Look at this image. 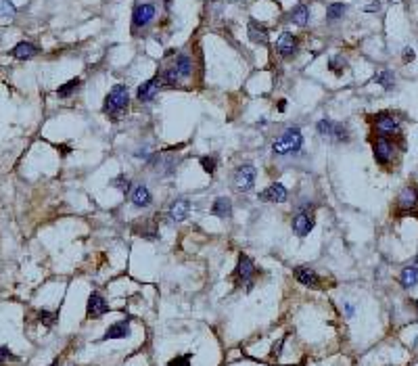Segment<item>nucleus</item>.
Here are the masks:
<instances>
[{
  "label": "nucleus",
  "mask_w": 418,
  "mask_h": 366,
  "mask_svg": "<svg viewBox=\"0 0 418 366\" xmlns=\"http://www.w3.org/2000/svg\"><path fill=\"white\" fill-rule=\"evenodd\" d=\"M172 67H174V72L178 73V77H180V82L188 80V77L192 75V72H195V63H192V59L188 57V54H178Z\"/></svg>",
  "instance_id": "obj_16"
},
{
  "label": "nucleus",
  "mask_w": 418,
  "mask_h": 366,
  "mask_svg": "<svg viewBox=\"0 0 418 366\" xmlns=\"http://www.w3.org/2000/svg\"><path fill=\"white\" fill-rule=\"evenodd\" d=\"M328 67L335 75H343V72L347 69V61L341 57V54H335V57L328 59Z\"/></svg>",
  "instance_id": "obj_29"
},
{
  "label": "nucleus",
  "mask_w": 418,
  "mask_h": 366,
  "mask_svg": "<svg viewBox=\"0 0 418 366\" xmlns=\"http://www.w3.org/2000/svg\"><path fill=\"white\" fill-rule=\"evenodd\" d=\"M255 176H257V172H255L253 163H241L232 174V184L238 193H249L255 186Z\"/></svg>",
  "instance_id": "obj_4"
},
{
  "label": "nucleus",
  "mask_w": 418,
  "mask_h": 366,
  "mask_svg": "<svg viewBox=\"0 0 418 366\" xmlns=\"http://www.w3.org/2000/svg\"><path fill=\"white\" fill-rule=\"evenodd\" d=\"M174 168L176 163L172 159H165V157H155V172L159 176H169L174 174Z\"/></svg>",
  "instance_id": "obj_25"
},
{
  "label": "nucleus",
  "mask_w": 418,
  "mask_h": 366,
  "mask_svg": "<svg viewBox=\"0 0 418 366\" xmlns=\"http://www.w3.org/2000/svg\"><path fill=\"white\" fill-rule=\"evenodd\" d=\"M167 366H190V354L174 358V360H169V364H167Z\"/></svg>",
  "instance_id": "obj_33"
},
{
  "label": "nucleus",
  "mask_w": 418,
  "mask_h": 366,
  "mask_svg": "<svg viewBox=\"0 0 418 366\" xmlns=\"http://www.w3.org/2000/svg\"><path fill=\"white\" fill-rule=\"evenodd\" d=\"M163 86V82H161V77L159 75H155L153 80H149V82H144L140 88H138V92H136V97H138V100L140 103H151V100L155 98V95L159 92V88Z\"/></svg>",
  "instance_id": "obj_11"
},
{
  "label": "nucleus",
  "mask_w": 418,
  "mask_h": 366,
  "mask_svg": "<svg viewBox=\"0 0 418 366\" xmlns=\"http://www.w3.org/2000/svg\"><path fill=\"white\" fill-rule=\"evenodd\" d=\"M190 212V201L188 199H176L167 209V218L172 222H184Z\"/></svg>",
  "instance_id": "obj_13"
},
{
  "label": "nucleus",
  "mask_w": 418,
  "mask_h": 366,
  "mask_svg": "<svg viewBox=\"0 0 418 366\" xmlns=\"http://www.w3.org/2000/svg\"><path fill=\"white\" fill-rule=\"evenodd\" d=\"M314 228V214L312 209H299V212L293 216V232H295L297 237H307L309 232Z\"/></svg>",
  "instance_id": "obj_5"
},
{
  "label": "nucleus",
  "mask_w": 418,
  "mask_h": 366,
  "mask_svg": "<svg viewBox=\"0 0 418 366\" xmlns=\"http://www.w3.org/2000/svg\"><path fill=\"white\" fill-rule=\"evenodd\" d=\"M11 54L15 59H21V61H27V59H34L38 54V46L32 42H19L15 49L11 50Z\"/></svg>",
  "instance_id": "obj_21"
},
{
  "label": "nucleus",
  "mask_w": 418,
  "mask_h": 366,
  "mask_svg": "<svg viewBox=\"0 0 418 366\" xmlns=\"http://www.w3.org/2000/svg\"><path fill=\"white\" fill-rule=\"evenodd\" d=\"M372 151H374V159L376 163H381V166H389V161L393 157V145L387 140L385 136H378L374 140V145H372Z\"/></svg>",
  "instance_id": "obj_7"
},
{
  "label": "nucleus",
  "mask_w": 418,
  "mask_h": 366,
  "mask_svg": "<svg viewBox=\"0 0 418 366\" xmlns=\"http://www.w3.org/2000/svg\"><path fill=\"white\" fill-rule=\"evenodd\" d=\"M2 11H4V13H11V15L15 13V6H13L11 0H2Z\"/></svg>",
  "instance_id": "obj_36"
},
{
  "label": "nucleus",
  "mask_w": 418,
  "mask_h": 366,
  "mask_svg": "<svg viewBox=\"0 0 418 366\" xmlns=\"http://www.w3.org/2000/svg\"><path fill=\"white\" fill-rule=\"evenodd\" d=\"M38 316H40V320H42L46 326H52V324H55V320H57V314H55V312H48V310H42V312L38 314Z\"/></svg>",
  "instance_id": "obj_32"
},
{
  "label": "nucleus",
  "mask_w": 418,
  "mask_h": 366,
  "mask_svg": "<svg viewBox=\"0 0 418 366\" xmlns=\"http://www.w3.org/2000/svg\"><path fill=\"white\" fill-rule=\"evenodd\" d=\"M109 312V303H107L98 293H92L88 297V308H86V314L88 318H100Z\"/></svg>",
  "instance_id": "obj_14"
},
{
  "label": "nucleus",
  "mask_w": 418,
  "mask_h": 366,
  "mask_svg": "<svg viewBox=\"0 0 418 366\" xmlns=\"http://www.w3.org/2000/svg\"><path fill=\"white\" fill-rule=\"evenodd\" d=\"M130 103V90L126 84H115V86L109 90V95L105 97L103 103V113H107L109 118L117 120V115L128 107Z\"/></svg>",
  "instance_id": "obj_2"
},
{
  "label": "nucleus",
  "mask_w": 418,
  "mask_h": 366,
  "mask_svg": "<svg viewBox=\"0 0 418 366\" xmlns=\"http://www.w3.org/2000/svg\"><path fill=\"white\" fill-rule=\"evenodd\" d=\"M289 19L295 23V25L299 27H305L309 19H312V13H309V6L307 4H297V6H293L291 13H289Z\"/></svg>",
  "instance_id": "obj_20"
},
{
  "label": "nucleus",
  "mask_w": 418,
  "mask_h": 366,
  "mask_svg": "<svg viewBox=\"0 0 418 366\" xmlns=\"http://www.w3.org/2000/svg\"><path fill=\"white\" fill-rule=\"evenodd\" d=\"M111 184L115 186V189H119L121 193H128V191H130V178H128V176H123V174H121V176H117V178H113Z\"/></svg>",
  "instance_id": "obj_31"
},
{
  "label": "nucleus",
  "mask_w": 418,
  "mask_h": 366,
  "mask_svg": "<svg viewBox=\"0 0 418 366\" xmlns=\"http://www.w3.org/2000/svg\"><path fill=\"white\" fill-rule=\"evenodd\" d=\"M286 197H289V191L280 182L270 184L266 191L259 193V201H264V203H284Z\"/></svg>",
  "instance_id": "obj_6"
},
{
  "label": "nucleus",
  "mask_w": 418,
  "mask_h": 366,
  "mask_svg": "<svg viewBox=\"0 0 418 366\" xmlns=\"http://www.w3.org/2000/svg\"><path fill=\"white\" fill-rule=\"evenodd\" d=\"M418 283V268L416 266H408L404 268V272H401V285L406 287H414Z\"/></svg>",
  "instance_id": "obj_28"
},
{
  "label": "nucleus",
  "mask_w": 418,
  "mask_h": 366,
  "mask_svg": "<svg viewBox=\"0 0 418 366\" xmlns=\"http://www.w3.org/2000/svg\"><path fill=\"white\" fill-rule=\"evenodd\" d=\"M295 278L299 280L301 285H305V287H312V289H318V287H322L320 283V276L316 274V272L312 268H307V266H301L295 270Z\"/></svg>",
  "instance_id": "obj_17"
},
{
  "label": "nucleus",
  "mask_w": 418,
  "mask_h": 366,
  "mask_svg": "<svg viewBox=\"0 0 418 366\" xmlns=\"http://www.w3.org/2000/svg\"><path fill=\"white\" fill-rule=\"evenodd\" d=\"M416 308H418V299H416Z\"/></svg>",
  "instance_id": "obj_38"
},
{
  "label": "nucleus",
  "mask_w": 418,
  "mask_h": 366,
  "mask_svg": "<svg viewBox=\"0 0 418 366\" xmlns=\"http://www.w3.org/2000/svg\"><path fill=\"white\" fill-rule=\"evenodd\" d=\"M211 214L215 218H232V201L228 197H218L211 205Z\"/></svg>",
  "instance_id": "obj_23"
},
{
  "label": "nucleus",
  "mask_w": 418,
  "mask_h": 366,
  "mask_svg": "<svg viewBox=\"0 0 418 366\" xmlns=\"http://www.w3.org/2000/svg\"><path fill=\"white\" fill-rule=\"evenodd\" d=\"M253 274H255V264H253V260L249 258V255H241L238 258V266H236V278L241 280V283H249L247 287L251 289V278H253Z\"/></svg>",
  "instance_id": "obj_12"
},
{
  "label": "nucleus",
  "mask_w": 418,
  "mask_h": 366,
  "mask_svg": "<svg viewBox=\"0 0 418 366\" xmlns=\"http://www.w3.org/2000/svg\"><path fill=\"white\" fill-rule=\"evenodd\" d=\"M276 49H278V54H280V57H284V59L293 57V54L299 50V38L295 34L284 32V34H280V38H278Z\"/></svg>",
  "instance_id": "obj_9"
},
{
  "label": "nucleus",
  "mask_w": 418,
  "mask_h": 366,
  "mask_svg": "<svg viewBox=\"0 0 418 366\" xmlns=\"http://www.w3.org/2000/svg\"><path fill=\"white\" fill-rule=\"evenodd\" d=\"M199 163H201V168H203L209 176L215 174V166H218V161H215V157H207V155H205V157H201V159H199Z\"/></svg>",
  "instance_id": "obj_30"
},
{
  "label": "nucleus",
  "mask_w": 418,
  "mask_h": 366,
  "mask_svg": "<svg viewBox=\"0 0 418 366\" xmlns=\"http://www.w3.org/2000/svg\"><path fill=\"white\" fill-rule=\"evenodd\" d=\"M247 34H249V40L255 44H268V29L259 21L251 19L249 25H247Z\"/></svg>",
  "instance_id": "obj_18"
},
{
  "label": "nucleus",
  "mask_w": 418,
  "mask_h": 366,
  "mask_svg": "<svg viewBox=\"0 0 418 366\" xmlns=\"http://www.w3.org/2000/svg\"><path fill=\"white\" fill-rule=\"evenodd\" d=\"M374 82L381 84L385 90H391L393 86H395V73H393L391 69H381V72L374 75Z\"/></svg>",
  "instance_id": "obj_24"
},
{
  "label": "nucleus",
  "mask_w": 418,
  "mask_h": 366,
  "mask_svg": "<svg viewBox=\"0 0 418 366\" xmlns=\"http://www.w3.org/2000/svg\"><path fill=\"white\" fill-rule=\"evenodd\" d=\"M401 57H404V63H412L414 57H416V52H414V49L406 46V49H404V54H401Z\"/></svg>",
  "instance_id": "obj_34"
},
{
  "label": "nucleus",
  "mask_w": 418,
  "mask_h": 366,
  "mask_svg": "<svg viewBox=\"0 0 418 366\" xmlns=\"http://www.w3.org/2000/svg\"><path fill=\"white\" fill-rule=\"evenodd\" d=\"M128 335H130V322L128 320H121V322L111 324L109 329L105 331L103 339H126Z\"/></svg>",
  "instance_id": "obj_22"
},
{
  "label": "nucleus",
  "mask_w": 418,
  "mask_h": 366,
  "mask_svg": "<svg viewBox=\"0 0 418 366\" xmlns=\"http://www.w3.org/2000/svg\"><path fill=\"white\" fill-rule=\"evenodd\" d=\"M301 146H303V134L297 126H293L289 130H284L280 136H278L274 143H272V151L278 157H284V155H293V153H299Z\"/></svg>",
  "instance_id": "obj_1"
},
{
  "label": "nucleus",
  "mask_w": 418,
  "mask_h": 366,
  "mask_svg": "<svg viewBox=\"0 0 418 366\" xmlns=\"http://www.w3.org/2000/svg\"><path fill=\"white\" fill-rule=\"evenodd\" d=\"M316 130H318V134L322 138H330L335 143H347L349 140V130H347V126H343L339 122L326 120V118L316 123Z\"/></svg>",
  "instance_id": "obj_3"
},
{
  "label": "nucleus",
  "mask_w": 418,
  "mask_h": 366,
  "mask_svg": "<svg viewBox=\"0 0 418 366\" xmlns=\"http://www.w3.org/2000/svg\"><path fill=\"white\" fill-rule=\"evenodd\" d=\"M80 84H82L80 77H73V80H69L67 84H63V86L57 88V97L59 98H69L77 88H80Z\"/></svg>",
  "instance_id": "obj_26"
},
{
  "label": "nucleus",
  "mask_w": 418,
  "mask_h": 366,
  "mask_svg": "<svg viewBox=\"0 0 418 366\" xmlns=\"http://www.w3.org/2000/svg\"><path fill=\"white\" fill-rule=\"evenodd\" d=\"M6 360H15V356L9 352V347H0V362H6Z\"/></svg>",
  "instance_id": "obj_35"
},
{
  "label": "nucleus",
  "mask_w": 418,
  "mask_h": 366,
  "mask_svg": "<svg viewBox=\"0 0 418 366\" xmlns=\"http://www.w3.org/2000/svg\"><path fill=\"white\" fill-rule=\"evenodd\" d=\"M374 126H376L378 134L387 138V136H393V134H397V132H399V120L395 118V115L383 113V115H378V118H376Z\"/></svg>",
  "instance_id": "obj_8"
},
{
  "label": "nucleus",
  "mask_w": 418,
  "mask_h": 366,
  "mask_svg": "<svg viewBox=\"0 0 418 366\" xmlns=\"http://www.w3.org/2000/svg\"><path fill=\"white\" fill-rule=\"evenodd\" d=\"M130 201H132L134 207L144 209V207H149L153 203V195L144 184H136L132 189V195H130Z\"/></svg>",
  "instance_id": "obj_15"
},
{
  "label": "nucleus",
  "mask_w": 418,
  "mask_h": 366,
  "mask_svg": "<svg viewBox=\"0 0 418 366\" xmlns=\"http://www.w3.org/2000/svg\"><path fill=\"white\" fill-rule=\"evenodd\" d=\"M397 205L401 209H414L418 205V191H416V186H406V189H401L399 197H397Z\"/></svg>",
  "instance_id": "obj_19"
},
{
  "label": "nucleus",
  "mask_w": 418,
  "mask_h": 366,
  "mask_svg": "<svg viewBox=\"0 0 418 366\" xmlns=\"http://www.w3.org/2000/svg\"><path fill=\"white\" fill-rule=\"evenodd\" d=\"M345 11H347V4H343V2H330V4L326 6V19H328V21L341 19L343 15H345Z\"/></svg>",
  "instance_id": "obj_27"
},
{
  "label": "nucleus",
  "mask_w": 418,
  "mask_h": 366,
  "mask_svg": "<svg viewBox=\"0 0 418 366\" xmlns=\"http://www.w3.org/2000/svg\"><path fill=\"white\" fill-rule=\"evenodd\" d=\"M153 19H155V6L153 4H138L134 9V15H132V25H134V29H140V27L149 25Z\"/></svg>",
  "instance_id": "obj_10"
},
{
  "label": "nucleus",
  "mask_w": 418,
  "mask_h": 366,
  "mask_svg": "<svg viewBox=\"0 0 418 366\" xmlns=\"http://www.w3.org/2000/svg\"><path fill=\"white\" fill-rule=\"evenodd\" d=\"M284 109H286V103H284V100H280V103H278V111H284Z\"/></svg>",
  "instance_id": "obj_37"
}]
</instances>
